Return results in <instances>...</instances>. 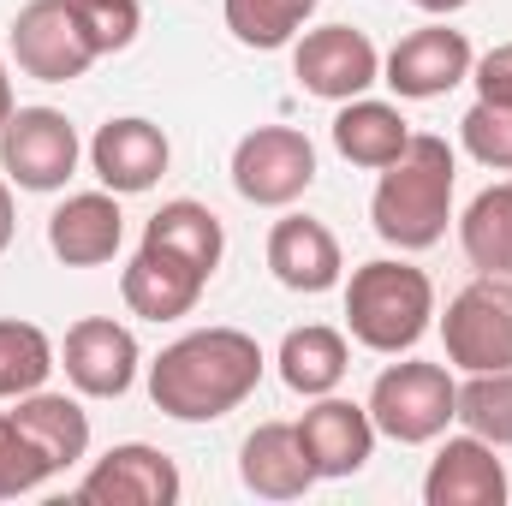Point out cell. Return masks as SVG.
Wrapping results in <instances>:
<instances>
[{"label":"cell","mask_w":512,"mask_h":506,"mask_svg":"<svg viewBox=\"0 0 512 506\" xmlns=\"http://www.w3.org/2000/svg\"><path fill=\"white\" fill-rule=\"evenodd\" d=\"M262 364L268 358L245 328H197L149 364V399L173 423H215L256 393Z\"/></svg>","instance_id":"6da1fadb"},{"label":"cell","mask_w":512,"mask_h":506,"mask_svg":"<svg viewBox=\"0 0 512 506\" xmlns=\"http://www.w3.org/2000/svg\"><path fill=\"white\" fill-rule=\"evenodd\" d=\"M453 149L447 137L435 131H411V143L393 155L376 179V197H370V221L393 251H429L447 239V221H453Z\"/></svg>","instance_id":"7a4b0ae2"},{"label":"cell","mask_w":512,"mask_h":506,"mask_svg":"<svg viewBox=\"0 0 512 506\" xmlns=\"http://www.w3.org/2000/svg\"><path fill=\"white\" fill-rule=\"evenodd\" d=\"M429 322H435V286L417 262L376 256V262L352 268V280H346V334L364 352L399 358L429 334Z\"/></svg>","instance_id":"3957f363"},{"label":"cell","mask_w":512,"mask_h":506,"mask_svg":"<svg viewBox=\"0 0 512 506\" xmlns=\"http://www.w3.org/2000/svg\"><path fill=\"white\" fill-rule=\"evenodd\" d=\"M370 423L376 435L399 441V447H429L447 435V423H459V381L441 364H387L376 387H370Z\"/></svg>","instance_id":"277c9868"},{"label":"cell","mask_w":512,"mask_h":506,"mask_svg":"<svg viewBox=\"0 0 512 506\" xmlns=\"http://www.w3.org/2000/svg\"><path fill=\"white\" fill-rule=\"evenodd\" d=\"M441 340L459 376L512 370V274H477L465 292H453L441 316Z\"/></svg>","instance_id":"5b68a950"},{"label":"cell","mask_w":512,"mask_h":506,"mask_svg":"<svg viewBox=\"0 0 512 506\" xmlns=\"http://www.w3.org/2000/svg\"><path fill=\"white\" fill-rule=\"evenodd\" d=\"M78 161L84 143L60 108H12V120L0 126V173L18 191H66Z\"/></svg>","instance_id":"8992f818"},{"label":"cell","mask_w":512,"mask_h":506,"mask_svg":"<svg viewBox=\"0 0 512 506\" xmlns=\"http://www.w3.org/2000/svg\"><path fill=\"white\" fill-rule=\"evenodd\" d=\"M233 185L256 209H286L316 185V143L298 126H256L233 149Z\"/></svg>","instance_id":"52a82bcc"},{"label":"cell","mask_w":512,"mask_h":506,"mask_svg":"<svg viewBox=\"0 0 512 506\" xmlns=\"http://www.w3.org/2000/svg\"><path fill=\"white\" fill-rule=\"evenodd\" d=\"M292 78L316 102H352L370 84H382V54L364 30L352 24H322L292 42Z\"/></svg>","instance_id":"ba28073f"},{"label":"cell","mask_w":512,"mask_h":506,"mask_svg":"<svg viewBox=\"0 0 512 506\" xmlns=\"http://www.w3.org/2000/svg\"><path fill=\"white\" fill-rule=\"evenodd\" d=\"M12 60L36 84H72L96 66V48L78 30L72 0H24L12 18Z\"/></svg>","instance_id":"9c48e42d"},{"label":"cell","mask_w":512,"mask_h":506,"mask_svg":"<svg viewBox=\"0 0 512 506\" xmlns=\"http://www.w3.org/2000/svg\"><path fill=\"white\" fill-rule=\"evenodd\" d=\"M477 66L471 54V36L465 30H447V24H423V30H405L382 60V84L399 102H435L447 96L453 84H465Z\"/></svg>","instance_id":"30bf717a"},{"label":"cell","mask_w":512,"mask_h":506,"mask_svg":"<svg viewBox=\"0 0 512 506\" xmlns=\"http://www.w3.org/2000/svg\"><path fill=\"white\" fill-rule=\"evenodd\" d=\"M298 441H304V459L316 471V483H340V477H358L376 453V423H370V405L358 399H340V393H322L304 405L298 417Z\"/></svg>","instance_id":"8fae6325"},{"label":"cell","mask_w":512,"mask_h":506,"mask_svg":"<svg viewBox=\"0 0 512 506\" xmlns=\"http://www.w3.org/2000/svg\"><path fill=\"white\" fill-rule=\"evenodd\" d=\"M137 364H143V352H137V334H131L126 322H114V316H84V322L66 328L60 370H66V381H72L84 399H120V393H131Z\"/></svg>","instance_id":"7c38bea8"},{"label":"cell","mask_w":512,"mask_h":506,"mask_svg":"<svg viewBox=\"0 0 512 506\" xmlns=\"http://www.w3.org/2000/svg\"><path fill=\"white\" fill-rule=\"evenodd\" d=\"M179 465L161 453V447H149V441H120V447H108L90 471H84V483H78V501L84 506H173L179 501Z\"/></svg>","instance_id":"4fadbf2b"},{"label":"cell","mask_w":512,"mask_h":506,"mask_svg":"<svg viewBox=\"0 0 512 506\" xmlns=\"http://www.w3.org/2000/svg\"><path fill=\"white\" fill-rule=\"evenodd\" d=\"M167 161H173V143H167V131L155 126V120H108V126L90 137V173L102 179V191H114V197H143V191H155L161 185V173H167Z\"/></svg>","instance_id":"5bb4252c"},{"label":"cell","mask_w":512,"mask_h":506,"mask_svg":"<svg viewBox=\"0 0 512 506\" xmlns=\"http://www.w3.org/2000/svg\"><path fill=\"white\" fill-rule=\"evenodd\" d=\"M512 483L507 465H501V447L477 441L471 429L465 435H447L429 459V477H423V501L429 506H507Z\"/></svg>","instance_id":"9a60e30c"},{"label":"cell","mask_w":512,"mask_h":506,"mask_svg":"<svg viewBox=\"0 0 512 506\" xmlns=\"http://www.w3.org/2000/svg\"><path fill=\"white\" fill-rule=\"evenodd\" d=\"M126 245V215L114 191H78L48 215V251L66 268H102Z\"/></svg>","instance_id":"2e32d148"},{"label":"cell","mask_w":512,"mask_h":506,"mask_svg":"<svg viewBox=\"0 0 512 506\" xmlns=\"http://www.w3.org/2000/svg\"><path fill=\"white\" fill-rule=\"evenodd\" d=\"M203 286H209V274H197L191 262L155 251V245H137V256L120 274V298H126L131 316H143V322H179V316H191L197 298H203Z\"/></svg>","instance_id":"e0dca14e"},{"label":"cell","mask_w":512,"mask_h":506,"mask_svg":"<svg viewBox=\"0 0 512 506\" xmlns=\"http://www.w3.org/2000/svg\"><path fill=\"white\" fill-rule=\"evenodd\" d=\"M268 268H274V280L286 286V292H334L340 286V274H346V256H340V239L322 227V221H310V215H286V221H274V233H268Z\"/></svg>","instance_id":"ac0fdd59"},{"label":"cell","mask_w":512,"mask_h":506,"mask_svg":"<svg viewBox=\"0 0 512 506\" xmlns=\"http://www.w3.org/2000/svg\"><path fill=\"white\" fill-rule=\"evenodd\" d=\"M239 477L245 489L262 501H298L316 489V471L304 459V441H298V423H256L239 447Z\"/></svg>","instance_id":"d6986e66"},{"label":"cell","mask_w":512,"mask_h":506,"mask_svg":"<svg viewBox=\"0 0 512 506\" xmlns=\"http://www.w3.org/2000/svg\"><path fill=\"white\" fill-rule=\"evenodd\" d=\"M12 417H18V429L36 441V453L54 465V477L72 471L78 459H90V411H84L72 393L36 387V393H24V399L12 405Z\"/></svg>","instance_id":"ffe728a7"},{"label":"cell","mask_w":512,"mask_h":506,"mask_svg":"<svg viewBox=\"0 0 512 506\" xmlns=\"http://www.w3.org/2000/svg\"><path fill=\"white\" fill-rule=\"evenodd\" d=\"M143 245L179 256V262H191L197 274H215L221 256H227V233H221V215H215L209 203H197V197H173V203H161V209L149 215Z\"/></svg>","instance_id":"44dd1931"},{"label":"cell","mask_w":512,"mask_h":506,"mask_svg":"<svg viewBox=\"0 0 512 506\" xmlns=\"http://www.w3.org/2000/svg\"><path fill=\"white\" fill-rule=\"evenodd\" d=\"M280 381L298 393V399H322V393H334L346 370H352V346H346V334L340 328H328V322H310V328H292L286 340H280Z\"/></svg>","instance_id":"7402d4cb"},{"label":"cell","mask_w":512,"mask_h":506,"mask_svg":"<svg viewBox=\"0 0 512 506\" xmlns=\"http://www.w3.org/2000/svg\"><path fill=\"white\" fill-rule=\"evenodd\" d=\"M405 143H411V126H405V114H399L393 102H370V96L340 102V114H334V149H340L352 167L382 173Z\"/></svg>","instance_id":"603a6c76"},{"label":"cell","mask_w":512,"mask_h":506,"mask_svg":"<svg viewBox=\"0 0 512 506\" xmlns=\"http://www.w3.org/2000/svg\"><path fill=\"white\" fill-rule=\"evenodd\" d=\"M459 245L477 274H512V179L471 197L459 221Z\"/></svg>","instance_id":"cb8c5ba5"},{"label":"cell","mask_w":512,"mask_h":506,"mask_svg":"<svg viewBox=\"0 0 512 506\" xmlns=\"http://www.w3.org/2000/svg\"><path fill=\"white\" fill-rule=\"evenodd\" d=\"M60 370L54 340L36 322H0V399H24L36 387H48V376Z\"/></svg>","instance_id":"d4e9b609"},{"label":"cell","mask_w":512,"mask_h":506,"mask_svg":"<svg viewBox=\"0 0 512 506\" xmlns=\"http://www.w3.org/2000/svg\"><path fill=\"white\" fill-rule=\"evenodd\" d=\"M322 0H221V12H227V30L245 42V48H286V42H298V30H304V18L316 12Z\"/></svg>","instance_id":"484cf974"},{"label":"cell","mask_w":512,"mask_h":506,"mask_svg":"<svg viewBox=\"0 0 512 506\" xmlns=\"http://www.w3.org/2000/svg\"><path fill=\"white\" fill-rule=\"evenodd\" d=\"M459 423L489 447H512V370H483L459 381Z\"/></svg>","instance_id":"4316f807"},{"label":"cell","mask_w":512,"mask_h":506,"mask_svg":"<svg viewBox=\"0 0 512 506\" xmlns=\"http://www.w3.org/2000/svg\"><path fill=\"white\" fill-rule=\"evenodd\" d=\"M54 477V465L36 453V441L18 429L12 411H0V501H18V495H36L42 483Z\"/></svg>","instance_id":"83f0119b"},{"label":"cell","mask_w":512,"mask_h":506,"mask_svg":"<svg viewBox=\"0 0 512 506\" xmlns=\"http://www.w3.org/2000/svg\"><path fill=\"white\" fill-rule=\"evenodd\" d=\"M72 12H78V30L90 36L96 60L102 54H126L137 42V24H143L137 0H72Z\"/></svg>","instance_id":"f1b7e54d"},{"label":"cell","mask_w":512,"mask_h":506,"mask_svg":"<svg viewBox=\"0 0 512 506\" xmlns=\"http://www.w3.org/2000/svg\"><path fill=\"white\" fill-rule=\"evenodd\" d=\"M459 137H465V149H471L483 167L512 173V108H501V102H477V108L459 120Z\"/></svg>","instance_id":"f546056e"},{"label":"cell","mask_w":512,"mask_h":506,"mask_svg":"<svg viewBox=\"0 0 512 506\" xmlns=\"http://www.w3.org/2000/svg\"><path fill=\"white\" fill-rule=\"evenodd\" d=\"M471 84H477V102H501V108H512V42L489 48V54L471 66Z\"/></svg>","instance_id":"4dcf8cb0"},{"label":"cell","mask_w":512,"mask_h":506,"mask_svg":"<svg viewBox=\"0 0 512 506\" xmlns=\"http://www.w3.org/2000/svg\"><path fill=\"white\" fill-rule=\"evenodd\" d=\"M12 233H18V203H12V179H0V256L12 245Z\"/></svg>","instance_id":"1f68e13d"},{"label":"cell","mask_w":512,"mask_h":506,"mask_svg":"<svg viewBox=\"0 0 512 506\" xmlns=\"http://www.w3.org/2000/svg\"><path fill=\"white\" fill-rule=\"evenodd\" d=\"M12 108H18V102H12V78H6V60H0V126L12 120Z\"/></svg>","instance_id":"d6a6232c"},{"label":"cell","mask_w":512,"mask_h":506,"mask_svg":"<svg viewBox=\"0 0 512 506\" xmlns=\"http://www.w3.org/2000/svg\"><path fill=\"white\" fill-rule=\"evenodd\" d=\"M411 6H423L429 18H447V12H459V6H471V0H411Z\"/></svg>","instance_id":"836d02e7"}]
</instances>
